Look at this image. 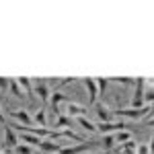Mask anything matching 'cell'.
<instances>
[{
    "label": "cell",
    "instance_id": "20",
    "mask_svg": "<svg viewBox=\"0 0 154 154\" xmlns=\"http://www.w3.org/2000/svg\"><path fill=\"white\" fill-rule=\"evenodd\" d=\"M14 150H17L19 154H33V148H31L29 144H19Z\"/></svg>",
    "mask_w": 154,
    "mask_h": 154
},
{
    "label": "cell",
    "instance_id": "21",
    "mask_svg": "<svg viewBox=\"0 0 154 154\" xmlns=\"http://www.w3.org/2000/svg\"><path fill=\"white\" fill-rule=\"evenodd\" d=\"M95 82H97V86H99V93H103L107 88V82H109V80H107V78H95Z\"/></svg>",
    "mask_w": 154,
    "mask_h": 154
},
{
    "label": "cell",
    "instance_id": "7",
    "mask_svg": "<svg viewBox=\"0 0 154 154\" xmlns=\"http://www.w3.org/2000/svg\"><path fill=\"white\" fill-rule=\"evenodd\" d=\"M97 144H99V142H84V144H78V146L62 148V150H60V154H80V152H84V150H88V148L97 146Z\"/></svg>",
    "mask_w": 154,
    "mask_h": 154
},
{
    "label": "cell",
    "instance_id": "14",
    "mask_svg": "<svg viewBox=\"0 0 154 154\" xmlns=\"http://www.w3.org/2000/svg\"><path fill=\"white\" fill-rule=\"evenodd\" d=\"M76 119H78V123H80V125H82V128H84L86 131H91V134H95V131H99V130H97V125H95V123H93L91 119H86L84 115H82V117H76Z\"/></svg>",
    "mask_w": 154,
    "mask_h": 154
},
{
    "label": "cell",
    "instance_id": "10",
    "mask_svg": "<svg viewBox=\"0 0 154 154\" xmlns=\"http://www.w3.org/2000/svg\"><path fill=\"white\" fill-rule=\"evenodd\" d=\"M17 80H19V86L25 91V95L29 97V99H33V82H31V78L21 76V78H17Z\"/></svg>",
    "mask_w": 154,
    "mask_h": 154
},
{
    "label": "cell",
    "instance_id": "8",
    "mask_svg": "<svg viewBox=\"0 0 154 154\" xmlns=\"http://www.w3.org/2000/svg\"><path fill=\"white\" fill-rule=\"evenodd\" d=\"M62 148H64L62 144H54L51 140H43L41 146H39V150H41V152H45V154H60Z\"/></svg>",
    "mask_w": 154,
    "mask_h": 154
},
{
    "label": "cell",
    "instance_id": "19",
    "mask_svg": "<svg viewBox=\"0 0 154 154\" xmlns=\"http://www.w3.org/2000/svg\"><path fill=\"white\" fill-rule=\"evenodd\" d=\"M35 121L41 125V128H48V117H45V109H39L35 113Z\"/></svg>",
    "mask_w": 154,
    "mask_h": 154
},
{
    "label": "cell",
    "instance_id": "13",
    "mask_svg": "<svg viewBox=\"0 0 154 154\" xmlns=\"http://www.w3.org/2000/svg\"><path fill=\"white\" fill-rule=\"evenodd\" d=\"M97 113H99V119H101V123H109V119H111V113H109V109L105 105H97Z\"/></svg>",
    "mask_w": 154,
    "mask_h": 154
},
{
    "label": "cell",
    "instance_id": "11",
    "mask_svg": "<svg viewBox=\"0 0 154 154\" xmlns=\"http://www.w3.org/2000/svg\"><path fill=\"white\" fill-rule=\"evenodd\" d=\"M66 111H68V115H70V117H82L88 109H86V107H80V105H74V103H70Z\"/></svg>",
    "mask_w": 154,
    "mask_h": 154
},
{
    "label": "cell",
    "instance_id": "5",
    "mask_svg": "<svg viewBox=\"0 0 154 154\" xmlns=\"http://www.w3.org/2000/svg\"><path fill=\"white\" fill-rule=\"evenodd\" d=\"M35 93L39 95V99H41V103H43V105H48V103H49L51 93H49L48 82H45V80H37V82H35Z\"/></svg>",
    "mask_w": 154,
    "mask_h": 154
},
{
    "label": "cell",
    "instance_id": "28",
    "mask_svg": "<svg viewBox=\"0 0 154 154\" xmlns=\"http://www.w3.org/2000/svg\"><path fill=\"white\" fill-rule=\"evenodd\" d=\"M146 123H148V125H150V128H154V117H152V119H148V121H146Z\"/></svg>",
    "mask_w": 154,
    "mask_h": 154
},
{
    "label": "cell",
    "instance_id": "16",
    "mask_svg": "<svg viewBox=\"0 0 154 154\" xmlns=\"http://www.w3.org/2000/svg\"><path fill=\"white\" fill-rule=\"evenodd\" d=\"M115 142H117V140H115V134H105V138H103V142H101V146H103L105 150H111Z\"/></svg>",
    "mask_w": 154,
    "mask_h": 154
},
{
    "label": "cell",
    "instance_id": "15",
    "mask_svg": "<svg viewBox=\"0 0 154 154\" xmlns=\"http://www.w3.org/2000/svg\"><path fill=\"white\" fill-rule=\"evenodd\" d=\"M68 125H72V117L60 113L58 117H56V128H68Z\"/></svg>",
    "mask_w": 154,
    "mask_h": 154
},
{
    "label": "cell",
    "instance_id": "27",
    "mask_svg": "<svg viewBox=\"0 0 154 154\" xmlns=\"http://www.w3.org/2000/svg\"><path fill=\"white\" fill-rule=\"evenodd\" d=\"M0 123H4V125H6V119H4V115H2V111H0Z\"/></svg>",
    "mask_w": 154,
    "mask_h": 154
},
{
    "label": "cell",
    "instance_id": "2",
    "mask_svg": "<svg viewBox=\"0 0 154 154\" xmlns=\"http://www.w3.org/2000/svg\"><path fill=\"white\" fill-rule=\"evenodd\" d=\"M144 86H146V80L144 78H138L136 80V93H134V99H131V107L134 109H142L144 107V97H146Z\"/></svg>",
    "mask_w": 154,
    "mask_h": 154
},
{
    "label": "cell",
    "instance_id": "6",
    "mask_svg": "<svg viewBox=\"0 0 154 154\" xmlns=\"http://www.w3.org/2000/svg\"><path fill=\"white\" fill-rule=\"evenodd\" d=\"M4 142H6V150H11V148H17V146H19V138H17L14 130H12L8 123L4 125Z\"/></svg>",
    "mask_w": 154,
    "mask_h": 154
},
{
    "label": "cell",
    "instance_id": "17",
    "mask_svg": "<svg viewBox=\"0 0 154 154\" xmlns=\"http://www.w3.org/2000/svg\"><path fill=\"white\" fill-rule=\"evenodd\" d=\"M115 140H117L119 144H125V142H130V140H131V131H128V130L117 131V134H115Z\"/></svg>",
    "mask_w": 154,
    "mask_h": 154
},
{
    "label": "cell",
    "instance_id": "22",
    "mask_svg": "<svg viewBox=\"0 0 154 154\" xmlns=\"http://www.w3.org/2000/svg\"><path fill=\"white\" fill-rule=\"evenodd\" d=\"M6 88H11V80H8V78H4V76H0V91H2V93H6Z\"/></svg>",
    "mask_w": 154,
    "mask_h": 154
},
{
    "label": "cell",
    "instance_id": "9",
    "mask_svg": "<svg viewBox=\"0 0 154 154\" xmlns=\"http://www.w3.org/2000/svg\"><path fill=\"white\" fill-rule=\"evenodd\" d=\"M11 117H14L17 121H21L23 125H31V115H29L25 109H14V111H11Z\"/></svg>",
    "mask_w": 154,
    "mask_h": 154
},
{
    "label": "cell",
    "instance_id": "25",
    "mask_svg": "<svg viewBox=\"0 0 154 154\" xmlns=\"http://www.w3.org/2000/svg\"><path fill=\"white\" fill-rule=\"evenodd\" d=\"M72 80H76V78H64V80H62V82H60L58 86H66V84H70Z\"/></svg>",
    "mask_w": 154,
    "mask_h": 154
},
{
    "label": "cell",
    "instance_id": "24",
    "mask_svg": "<svg viewBox=\"0 0 154 154\" xmlns=\"http://www.w3.org/2000/svg\"><path fill=\"white\" fill-rule=\"evenodd\" d=\"M138 154H150V148L148 146H144V144H138V150H136Z\"/></svg>",
    "mask_w": 154,
    "mask_h": 154
},
{
    "label": "cell",
    "instance_id": "3",
    "mask_svg": "<svg viewBox=\"0 0 154 154\" xmlns=\"http://www.w3.org/2000/svg\"><path fill=\"white\" fill-rule=\"evenodd\" d=\"M82 84L88 91V105H95L97 99H99V86H97L95 78H82Z\"/></svg>",
    "mask_w": 154,
    "mask_h": 154
},
{
    "label": "cell",
    "instance_id": "29",
    "mask_svg": "<svg viewBox=\"0 0 154 154\" xmlns=\"http://www.w3.org/2000/svg\"><path fill=\"white\" fill-rule=\"evenodd\" d=\"M0 154H8V150H0Z\"/></svg>",
    "mask_w": 154,
    "mask_h": 154
},
{
    "label": "cell",
    "instance_id": "30",
    "mask_svg": "<svg viewBox=\"0 0 154 154\" xmlns=\"http://www.w3.org/2000/svg\"><path fill=\"white\" fill-rule=\"evenodd\" d=\"M33 154H45V152H41V150H39V152H33Z\"/></svg>",
    "mask_w": 154,
    "mask_h": 154
},
{
    "label": "cell",
    "instance_id": "18",
    "mask_svg": "<svg viewBox=\"0 0 154 154\" xmlns=\"http://www.w3.org/2000/svg\"><path fill=\"white\" fill-rule=\"evenodd\" d=\"M11 91H12V95L17 97V99H23V97H27L21 91V86H19V80H11Z\"/></svg>",
    "mask_w": 154,
    "mask_h": 154
},
{
    "label": "cell",
    "instance_id": "23",
    "mask_svg": "<svg viewBox=\"0 0 154 154\" xmlns=\"http://www.w3.org/2000/svg\"><path fill=\"white\" fill-rule=\"evenodd\" d=\"M115 82H121V84H125V86H130V84H136V80L134 78H125V76H121V78H113Z\"/></svg>",
    "mask_w": 154,
    "mask_h": 154
},
{
    "label": "cell",
    "instance_id": "12",
    "mask_svg": "<svg viewBox=\"0 0 154 154\" xmlns=\"http://www.w3.org/2000/svg\"><path fill=\"white\" fill-rule=\"evenodd\" d=\"M21 140H23V144H29V146H41V138L39 136H33V134H21Z\"/></svg>",
    "mask_w": 154,
    "mask_h": 154
},
{
    "label": "cell",
    "instance_id": "26",
    "mask_svg": "<svg viewBox=\"0 0 154 154\" xmlns=\"http://www.w3.org/2000/svg\"><path fill=\"white\" fill-rule=\"evenodd\" d=\"M148 148H150V154H154V134H152V140H150V146Z\"/></svg>",
    "mask_w": 154,
    "mask_h": 154
},
{
    "label": "cell",
    "instance_id": "1",
    "mask_svg": "<svg viewBox=\"0 0 154 154\" xmlns=\"http://www.w3.org/2000/svg\"><path fill=\"white\" fill-rule=\"evenodd\" d=\"M148 113H150V107H142V109H119L117 115L119 117H128V119H146L148 117Z\"/></svg>",
    "mask_w": 154,
    "mask_h": 154
},
{
    "label": "cell",
    "instance_id": "4",
    "mask_svg": "<svg viewBox=\"0 0 154 154\" xmlns=\"http://www.w3.org/2000/svg\"><path fill=\"white\" fill-rule=\"evenodd\" d=\"M125 128H128V125H125L123 121H109V123H99V125H97V130L103 131V134H113V131L117 134V131H123Z\"/></svg>",
    "mask_w": 154,
    "mask_h": 154
}]
</instances>
